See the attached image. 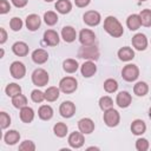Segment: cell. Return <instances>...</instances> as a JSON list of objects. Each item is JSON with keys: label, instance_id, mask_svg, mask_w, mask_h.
I'll return each mask as SVG.
<instances>
[{"label": "cell", "instance_id": "1", "mask_svg": "<svg viewBox=\"0 0 151 151\" xmlns=\"http://www.w3.org/2000/svg\"><path fill=\"white\" fill-rule=\"evenodd\" d=\"M104 29L113 38H119L124 33V28L119 22V20L111 15L104 20Z\"/></svg>", "mask_w": 151, "mask_h": 151}, {"label": "cell", "instance_id": "2", "mask_svg": "<svg viewBox=\"0 0 151 151\" xmlns=\"http://www.w3.org/2000/svg\"><path fill=\"white\" fill-rule=\"evenodd\" d=\"M78 57L86 59V60H97L99 58V50L94 45L90 46H83L78 51Z\"/></svg>", "mask_w": 151, "mask_h": 151}, {"label": "cell", "instance_id": "3", "mask_svg": "<svg viewBox=\"0 0 151 151\" xmlns=\"http://www.w3.org/2000/svg\"><path fill=\"white\" fill-rule=\"evenodd\" d=\"M122 77L125 81H134L139 77V68L134 64H127L126 66L123 67L122 70Z\"/></svg>", "mask_w": 151, "mask_h": 151}, {"label": "cell", "instance_id": "4", "mask_svg": "<svg viewBox=\"0 0 151 151\" xmlns=\"http://www.w3.org/2000/svg\"><path fill=\"white\" fill-rule=\"evenodd\" d=\"M78 87V81L76 78L73 77H64L60 81H59V88L61 92L70 94L73 93Z\"/></svg>", "mask_w": 151, "mask_h": 151}, {"label": "cell", "instance_id": "5", "mask_svg": "<svg viewBox=\"0 0 151 151\" xmlns=\"http://www.w3.org/2000/svg\"><path fill=\"white\" fill-rule=\"evenodd\" d=\"M104 123L109 126V127H114L119 124L120 122V114L117 110H114L113 107L104 111V116H103Z\"/></svg>", "mask_w": 151, "mask_h": 151}, {"label": "cell", "instance_id": "6", "mask_svg": "<svg viewBox=\"0 0 151 151\" xmlns=\"http://www.w3.org/2000/svg\"><path fill=\"white\" fill-rule=\"evenodd\" d=\"M48 80H50L48 73L44 68H37V70L33 71V73H32V83L35 86L42 87V86L47 85Z\"/></svg>", "mask_w": 151, "mask_h": 151}, {"label": "cell", "instance_id": "7", "mask_svg": "<svg viewBox=\"0 0 151 151\" xmlns=\"http://www.w3.org/2000/svg\"><path fill=\"white\" fill-rule=\"evenodd\" d=\"M79 41L83 46H90V45H94L96 41V34L93 31L88 29V28H84L80 31L79 33Z\"/></svg>", "mask_w": 151, "mask_h": 151}, {"label": "cell", "instance_id": "8", "mask_svg": "<svg viewBox=\"0 0 151 151\" xmlns=\"http://www.w3.org/2000/svg\"><path fill=\"white\" fill-rule=\"evenodd\" d=\"M11 76L15 79H22L26 74V67L21 61H13L9 66Z\"/></svg>", "mask_w": 151, "mask_h": 151}, {"label": "cell", "instance_id": "9", "mask_svg": "<svg viewBox=\"0 0 151 151\" xmlns=\"http://www.w3.org/2000/svg\"><path fill=\"white\" fill-rule=\"evenodd\" d=\"M83 20L88 26H97V25H99L101 17H100V13L97 11H87L84 13Z\"/></svg>", "mask_w": 151, "mask_h": 151}, {"label": "cell", "instance_id": "10", "mask_svg": "<svg viewBox=\"0 0 151 151\" xmlns=\"http://www.w3.org/2000/svg\"><path fill=\"white\" fill-rule=\"evenodd\" d=\"M59 113L64 118H71L76 113V105L70 100L63 101L59 106Z\"/></svg>", "mask_w": 151, "mask_h": 151}, {"label": "cell", "instance_id": "11", "mask_svg": "<svg viewBox=\"0 0 151 151\" xmlns=\"http://www.w3.org/2000/svg\"><path fill=\"white\" fill-rule=\"evenodd\" d=\"M67 142H68V145L71 146V147H73V149H79V147H81L83 145H84V143H85V138H84V133H81V132H72L70 136H68V139H67Z\"/></svg>", "mask_w": 151, "mask_h": 151}, {"label": "cell", "instance_id": "12", "mask_svg": "<svg viewBox=\"0 0 151 151\" xmlns=\"http://www.w3.org/2000/svg\"><path fill=\"white\" fill-rule=\"evenodd\" d=\"M131 41H132V46L136 50H138V51H144L147 47V39H146L145 34H143V33L134 34L132 37V40Z\"/></svg>", "mask_w": 151, "mask_h": 151}, {"label": "cell", "instance_id": "13", "mask_svg": "<svg viewBox=\"0 0 151 151\" xmlns=\"http://www.w3.org/2000/svg\"><path fill=\"white\" fill-rule=\"evenodd\" d=\"M78 129L84 134H90L94 131V123L90 118H81L78 122Z\"/></svg>", "mask_w": 151, "mask_h": 151}, {"label": "cell", "instance_id": "14", "mask_svg": "<svg viewBox=\"0 0 151 151\" xmlns=\"http://www.w3.org/2000/svg\"><path fill=\"white\" fill-rule=\"evenodd\" d=\"M80 72L84 78H91L97 72V66L92 60H87L80 66Z\"/></svg>", "mask_w": 151, "mask_h": 151}, {"label": "cell", "instance_id": "15", "mask_svg": "<svg viewBox=\"0 0 151 151\" xmlns=\"http://www.w3.org/2000/svg\"><path fill=\"white\" fill-rule=\"evenodd\" d=\"M116 103H117V105L119 107L125 109V107L130 106V104L132 103V97H131V94L127 91H122V92H119L117 94Z\"/></svg>", "mask_w": 151, "mask_h": 151}, {"label": "cell", "instance_id": "16", "mask_svg": "<svg viewBox=\"0 0 151 151\" xmlns=\"http://www.w3.org/2000/svg\"><path fill=\"white\" fill-rule=\"evenodd\" d=\"M44 42L48 46H57L59 44V35L54 29H47L44 32Z\"/></svg>", "mask_w": 151, "mask_h": 151}, {"label": "cell", "instance_id": "17", "mask_svg": "<svg viewBox=\"0 0 151 151\" xmlns=\"http://www.w3.org/2000/svg\"><path fill=\"white\" fill-rule=\"evenodd\" d=\"M12 51H13V53H14L15 55H18V57H25V55L28 54L29 47H28V45H27L26 42H24V41H17V42L13 44Z\"/></svg>", "mask_w": 151, "mask_h": 151}, {"label": "cell", "instance_id": "18", "mask_svg": "<svg viewBox=\"0 0 151 151\" xmlns=\"http://www.w3.org/2000/svg\"><path fill=\"white\" fill-rule=\"evenodd\" d=\"M40 24H41V20H40L38 14L27 15V18H26V27H27V29L34 32L40 27Z\"/></svg>", "mask_w": 151, "mask_h": 151}, {"label": "cell", "instance_id": "19", "mask_svg": "<svg viewBox=\"0 0 151 151\" xmlns=\"http://www.w3.org/2000/svg\"><path fill=\"white\" fill-rule=\"evenodd\" d=\"M47 59H48V53H47V51H45L42 48H37L32 53V60L38 65L46 63Z\"/></svg>", "mask_w": 151, "mask_h": 151}, {"label": "cell", "instance_id": "20", "mask_svg": "<svg viewBox=\"0 0 151 151\" xmlns=\"http://www.w3.org/2000/svg\"><path fill=\"white\" fill-rule=\"evenodd\" d=\"M61 38L66 42H72L77 38V32L72 26H65L61 29Z\"/></svg>", "mask_w": 151, "mask_h": 151}, {"label": "cell", "instance_id": "21", "mask_svg": "<svg viewBox=\"0 0 151 151\" xmlns=\"http://www.w3.org/2000/svg\"><path fill=\"white\" fill-rule=\"evenodd\" d=\"M118 58L122 61H130L134 58V52L131 47L129 46H124L122 48L118 50Z\"/></svg>", "mask_w": 151, "mask_h": 151}, {"label": "cell", "instance_id": "22", "mask_svg": "<svg viewBox=\"0 0 151 151\" xmlns=\"http://www.w3.org/2000/svg\"><path fill=\"white\" fill-rule=\"evenodd\" d=\"M19 114H20V119H21L24 123H26V124L31 123V122L34 119V111H33V109L29 107V106H24V107H21Z\"/></svg>", "mask_w": 151, "mask_h": 151}, {"label": "cell", "instance_id": "23", "mask_svg": "<svg viewBox=\"0 0 151 151\" xmlns=\"http://www.w3.org/2000/svg\"><path fill=\"white\" fill-rule=\"evenodd\" d=\"M146 131V125L142 119H134L131 124V132L136 136H142Z\"/></svg>", "mask_w": 151, "mask_h": 151}, {"label": "cell", "instance_id": "24", "mask_svg": "<svg viewBox=\"0 0 151 151\" xmlns=\"http://www.w3.org/2000/svg\"><path fill=\"white\" fill-rule=\"evenodd\" d=\"M19 139H20V133L15 130H9L4 136V140L7 145H14L19 142Z\"/></svg>", "mask_w": 151, "mask_h": 151}, {"label": "cell", "instance_id": "25", "mask_svg": "<svg viewBox=\"0 0 151 151\" xmlns=\"http://www.w3.org/2000/svg\"><path fill=\"white\" fill-rule=\"evenodd\" d=\"M55 9L60 14H67L72 9V4L70 0H58L55 2Z\"/></svg>", "mask_w": 151, "mask_h": 151}, {"label": "cell", "instance_id": "26", "mask_svg": "<svg viewBox=\"0 0 151 151\" xmlns=\"http://www.w3.org/2000/svg\"><path fill=\"white\" fill-rule=\"evenodd\" d=\"M38 116L42 120H50L53 117V109L50 105H41L38 110Z\"/></svg>", "mask_w": 151, "mask_h": 151}, {"label": "cell", "instance_id": "27", "mask_svg": "<svg viewBox=\"0 0 151 151\" xmlns=\"http://www.w3.org/2000/svg\"><path fill=\"white\" fill-rule=\"evenodd\" d=\"M126 25H127V27L131 31H137L142 26L139 14H131V15H129V18L126 20Z\"/></svg>", "mask_w": 151, "mask_h": 151}, {"label": "cell", "instance_id": "28", "mask_svg": "<svg viewBox=\"0 0 151 151\" xmlns=\"http://www.w3.org/2000/svg\"><path fill=\"white\" fill-rule=\"evenodd\" d=\"M59 93H60V88L59 87L50 86L45 91V100H47V101H55L59 98Z\"/></svg>", "mask_w": 151, "mask_h": 151}, {"label": "cell", "instance_id": "29", "mask_svg": "<svg viewBox=\"0 0 151 151\" xmlns=\"http://www.w3.org/2000/svg\"><path fill=\"white\" fill-rule=\"evenodd\" d=\"M79 67V64L76 59H66L63 63V68L66 73H74Z\"/></svg>", "mask_w": 151, "mask_h": 151}, {"label": "cell", "instance_id": "30", "mask_svg": "<svg viewBox=\"0 0 151 151\" xmlns=\"http://www.w3.org/2000/svg\"><path fill=\"white\" fill-rule=\"evenodd\" d=\"M149 92V85L145 81H138L133 86V93L138 97H144Z\"/></svg>", "mask_w": 151, "mask_h": 151}, {"label": "cell", "instance_id": "31", "mask_svg": "<svg viewBox=\"0 0 151 151\" xmlns=\"http://www.w3.org/2000/svg\"><path fill=\"white\" fill-rule=\"evenodd\" d=\"M12 104L15 109H21L24 106H27V98L24 94L19 93V94L12 97Z\"/></svg>", "mask_w": 151, "mask_h": 151}, {"label": "cell", "instance_id": "32", "mask_svg": "<svg viewBox=\"0 0 151 151\" xmlns=\"http://www.w3.org/2000/svg\"><path fill=\"white\" fill-rule=\"evenodd\" d=\"M67 125L65 123H57L54 126H53V132L57 137L59 138H63L67 134Z\"/></svg>", "mask_w": 151, "mask_h": 151}, {"label": "cell", "instance_id": "33", "mask_svg": "<svg viewBox=\"0 0 151 151\" xmlns=\"http://www.w3.org/2000/svg\"><path fill=\"white\" fill-rule=\"evenodd\" d=\"M139 18H140V22L143 26L145 27H151V9H143L139 13Z\"/></svg>", "mask_w": 151, "mask_h": 151}, {"label": "cell", "instance_id": "34", "mask_svg": "<svg viewBox=\"0 0 151 151\" xmlns=\"http://www.w3.org/2000/svg\"><path fill=\"white\" fill-rule=\"evenodd\" d=\"M5 92H6V94L8 97H14V96L21 93V86L18 85V84H15V83H11V84H8L6 86Z\"/></svg>", "mask_w": 151, "mask_h": 151}, {"label": "cell", "instance_id": "35", "mask_svg": "<svg viewBox=\"0 0 151 151\" xmlns=\"http://www.w3.org/2000/svg\"><path fill=\"white\" fill-rule=\"evenodd\" d=\"M104 90L107 92V93H113L118 90V83L116 79H112V78H109L104 81Z\"/></svg>", "mask_w": 151, "mask_h": 151}, {"label": "cell", "instance_id": "36", "mask_svg": "<svg viewBox=\"0 0 151 151\" xmlns=\"http://www.w3.org/2000/svg\"><path fill=\"white\" fill-rule=\"evenodd\" d=\"M44 20L46 22V25L48 26H53L58 22V15L55 12H52V11H47L45 14H44Z\"/></svg>", "mask_w": 151, "mask_h": 151}, {"label": "cell", "instance_id": "37", "mask_svg": "<svg viewBox=\"0 0 151 151\" xmlns=\"http://www.w3.org/2000/svg\"><path fill=\"white\" fill-rule=\"evenodd\" d=\"M113 106V100L111 97L109 96H104L99 99V107L103 110V111H106L109 109H111Z\"/></svg>", "mask_w": 151, "mask_h": 151}, {"label": "cell", "instance_id": "38", "mask_svg": "<svg viewBox=\"0 0 151 151\" xmlns=\"http://www.w3.org/2000/svg\"><path fill=\"white\" fill-rule=\"evenodd\" d=\"M22 25H24L22 20H21L20 18H18V17L12 18V19H11V21H9V27H11V29H12V31H14V32L20 31V29H21V27H22Z\"/></svg>", "mask_w": 151, "mask_h": 151}, {"label": "cell", "instance_id": "39", "mask_svg": "<svg viewBox=\"0 0 151 151\" xmlns=\"http://www.w3.org/2000/svg\"><path fill=\"white\" fill-rule=\"evenodd\" d=\"M31 99L34 103H41L45 100V92H42L40 90H33L31 92Z\"/></svg>", "mask_w": 151, "mask_h": 151}, {"label": "cell", "instance_id": "40", "mask_svg": "<svg viewBox=\"0 0 151 151\" xmlns=\"http://www.w3.org/2000/svg\"><path fill=\"white\" fill-rule=\"evenodd\" d=\"M149 147H150V144H149L147 139H145V138L137 139V142H136V149L138 151H146V150H149Z\"/></svg>", "mask_w": 151, "mask_h": 151}, {"label": "cell", "instance_id": "41", "mask_svg": "<svg viewBox=\"0 0 151 151\" xmlns=\"http://www.w3.org/2000/svg\"><path fill=\"white\" fill-rule=\"evenodd\" d=\"M9 124H11V117L4 111L0 112V126H1V129L4 130L6 127H8Z\"/></svg>", "mask_w": 151, "mask_h": 151}, {"label": "cell", "instance_id": "42", "mask_svg": "<svg viewBox=\"0 0 151 151\" xmlns=\"http://www.w3.org/2000/svg\"><path fill=\"white\" fill-rule=\"evenodd\" d=\"M20 151H34L35 150V144L32 140H25L19 145Z\"/></svg>", "mask_w": 151, "mask_h": 151}, {"label": "cell", "instance_id": "43", "mask_svg": "<svg viewBox=\"0 0 151 151\" xmlns=\"http://www.w3.org/2000/svg\"><path fill=\"white\" fill-rule=\"evenodd\" d=\"M11 9V5L7 0H0V13L1 14H6L7 12H9Z\"/></svg>", "mask_w": 151, "mask_h": 151}, {"label": "cell", "instance_id": "44", "mask_svg": "<svg viewBox=\"0 0 151 151\" xmlns=\"http://www.w3.org/2000/svg\"><path fill=\"white\" fill-rule=\"evenodd\" d=\"M11 1H12V4H13L15 7L22 8V7H25V6L27 5V1H28V0H11Z\"/></svg>", "mask_w": 151, "mask_h": 151}, {"label": "cell", "instance_id": "45", "mask_svg": "<svg viewBox=\"0 0 151 151\" xmlns=\"http://www.w3.org/2000/svg\"><path fill=\"white\" fill-rule=\"evenodd\" d=\"M90 2H91V0H74L76 6H77V7H80V8L86 7V6H87Z\"/></svg>", "mask_w": 151, "mask_h": 151}, {"label": "cell", "instance_id": "46", "mask_svg": "<svg viewBox=\"0 0 151 151\" xmlns=\"http://www.w3.org/2000/svg\"><path fill=\"white\" fill-rule=\"evenodd\" d=\"M6 40H7V33H6L5 28L1 27V28H0V44H1V45L5 44Z\"/></svg>", "mask_w": 151, "mask_h": 151}, {"label": "cell", "instance_id": "47", "mask_svg": "<svg viewBox=\"0 0 151 151\" xmlns=\"http://www.w3.org/2000/svg\"><path fill=\"white\" fill-rule=\"evenodd\" d=\"M4 53H5V52H4V48H1V57H0V58H2V57H4Z\"/></svg>", "mask_w": 151, "mask_h": 151}, {"label": "cell", "instance_id": "48", "mask_svg": "<svg viewBox=\"0 0 151 151\" xmlns=\"http://www.w3.org/2000/svg\"><path fill=\"white\" fill-rule=\"evenodd\" d=\"M149 117H150V119H151V107H150V110H149Z\"/></svg>", "mask_w": 151, "mask_h": 151}, {"label": "cell", "instance_id": "49", "mask_svg": "<svg viewBox=\"0 0 151 151\" xmlns=\"http://www.w3.org/2000/svg\"><path fill=\"white\" fill-rule=\"evenodd\" d=\"M46 2H51V1H53V0H45Z\"/></svg>", "mask_w": 151, "mask_h": 151}, {"label": "cell", "instance_id": "50", "mask_svg": "<svg viewBox=\"0 0 151 151\" xmlns=\"http://www.w3.org/2000/svg\"><path fill=\"white\" fill-rule=\"evenodd\" d=\"M139 1H146V0H139Z\"/></svg>", "mask_w": 151, "mask_h": 151}]
</instances>
